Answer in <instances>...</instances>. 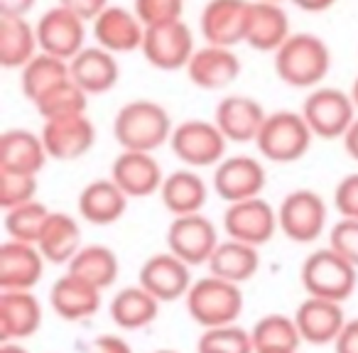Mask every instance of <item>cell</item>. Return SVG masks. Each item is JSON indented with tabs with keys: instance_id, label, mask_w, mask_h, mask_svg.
Segmentation results:
<instances>
[{
	"instance_id": "1",
	"label": "cell",
	"mask_w": 358,
	"mask_h": 353,
	"mask_svg": "<svg viewBox=\"0 0 358 353\" xmlns=\"http://www.w3.org/2000/svg\"><path fill=\"white\" fill-rule=\"evenodd\" d=\"M331 69V50L319 35L292 32L275 52V74L292 89H317Z\"/></svg>"
},
{
	"instance_id": "2",
	"label": "cell",
	"mask_w": 358,
	"mask_h": 353,
	"mask_svg": "<svg viewBox=\"0 0 358 353\" xmlns=\"http://www.w3.org/2000/svg\"><path fill=\"white\" fill-rule=\"evenodd\" d=\"M172 118L157 101L135 99L120 106L113 118V138L123 150L155 152L172 138Z\"/></svg>"
},
{
	"instance_id": "3",
	"label": "cell",
	"mask_w": 358,
	"mask_h": 353,
	"mask_svg": "<svg viewBox=\"0 0 358 353\" xmlns=\"http://www.w3.org/2000/svg\"><path fill=\"white\" fill-rule=\"evenodd\" d=\"M299 278L309 297L346 302L358 284V268L348 263L343 255H338L331 245H327L304 258Z\"/></svg>"
},
{
	"instance_id": "4",
	"label": "cell",
	"mask_w": 358,
	"mask_h": 353,
	"mask_svg": "<svg viewBox=\"0 0 358 353\" xmlns=\"http://www.w3.org/2000/svg\"><path fill=\"white\" fill-rule=\"evenodd\" d=\"M314 133L304 120L302 110H275L268 113L263 128H260L255 145L260 154L275 164H289L302 159L312 147Z\"/></svg>"
},
{
	"instance_id": "5",
	"label": "cell",
	"mask_w": 358,
	"mask_h": 353,
	"mask_svg": "<svg viewBox=\"0 0 358 353\" xmlns=\"http://www.w3.org/2000/svg\"><path fill=\"white\" fill-rule=\"evenodd\" d=\"M185 299L189 317L204 329L236 324V319L243 312L241 284L229 282L224 278H216L211 273L209 278L196 280Z\"/></svg>"
},
{
	"instance_id": "6",
	"label": "cell",
	"mask_w": 358,
	"mask_h": 353,
	"mask_svg": "<svg viewBox=\"0 0 358 353\" xmlns=\"http://www.w3.org/2000/svg\"><path fill=\"white\" fill-rule=\"evenodd\" d=\"M356 103L351 94L331 86H317L302 103V115L319 140H341L356 120Z\"/></svg>"
},
{
	"instance_id": "7",
	"label": "cell",
	"mask_w": 358,
	"mask_h": 353,
	"mask_svg": "<svg viewBox=\"0 0 358 353\" xmlns=\"http://www.w3.org/2000/svg\"><path fill=\"white\" fill-rule=\"evenodd\" d=\"M226 135L214 120H182L174 125L169 147L187 167H214L226 157Z\"/></svg>"
},
{
	"instance_id": "8",
	"label": "cell",
	"mask_w": 358,
	"mask_h": 353,
	"mask_svg": "<svg viewBox=\"0 0 358 353\" xmlns=\"http://www.w3.org/2000/svg\"><path fill=\"white\" fill-rule=\"evenodd\" d=\"M140 52L150 66L159 71L187 69L192 55L196 52L194 32L185 20H169L145 27V40Z\"/></svg>"
},
{
	"instance_id": "9",
	"label": "cell",
	"mask_w": 358,
	"mask_h": 353,
	"mask_svg": "<svg viewBox=\"0 0 358 353\" xmlns=\"http://www.w3.org/2000/svg\"><path fill=\"white\" fill-rule=\"evenodd\" d=\"M327 201L314 189H294L278 206L280 231L294 243H314L327 229Z\"/></svg>"
},
{
	"instance_id": "10",
	"label": "cell",
	"mask_w": 358,
	"mask_h": 353,
	"mask_svg": "<svg viewBox=\"0 0 358 353\" xmlns=\"http://www.w3.org/2000/svg\"><path fill=\"white\" fill-rule=\"evenodd\" d=\"M224 231L229 238L260 248L273 238L275 231H280L278 211L263 196L234 201L224 211Z\"/></svg>"
},
{
	"instance_id": "11",
	"label": "cell",
	"mask_w": 358,
	"mask_h": 353,
	"mask_svg": "<svg viewBox=\"0 0 358 353\" xmlns=\"http://www.w3.org/2000/svg\"><path fill=\"white\" fill-rule=\"evenodd\" d=\"M253 0H209L201 10L199 30L206 45L236 50L245 42Z\"/></svg>"
},
{
	"instance_id": "12",
	"label": "cell",
	"mask_w": 358,
	"mask_h": 353,
	"mask_svg": "<svg viewBox=\"0 0 358 353\" xmlns=\"http://www.w3.org/2000/svg\"><path fill=\"white\" fill-rule=\"evenodd\" d=\"M219 243L214 221L201 216V211L174 216L167 229V250L189 265H206Z\"/></svg>"
},
{
	"instance_id": "13",
	"label": "cell",
	"mask_w": 358,
	"mask_h": 353,
	"mask_svg": "<svg viewBox=\"0 0 358 353\" xmlns=\"http://www.w3.org/2000/svg\"><path fill=\"white\" fill-rule=\"evenodd\" d=\"M35 27L40 52H47L52 57L69 62L86 47V20L64 6L47 10L35 22Z\"/></svg>"
},
{
	"instance_id": "14",
	"label": "cell",
	"mask_w": 358,
	"mask_h": 353,
	"mask_svg": "<svg viewBox=\"0 0 358 353\" xmlns=\"http://www.w3.org/2000/svg\"><path fill=\"white\" fill-rule=\"evenodd\" d=\"M40 135L45 140L50 159H59V162L84 157L96 143V128L86 113H71L45 120Z\"/></svg>"
},
{
	"instance_id": "15",
	"label": "cell",
	"mask_w": 358,
	"mask_h": 353,
	"mask_svg": "<svg viewBox=\"0 0 358 353\" xmlns=\"http://www.w3.org/2000/svg\"><path fill=\"white\" fill-rule=\"evenodd\" d=\"M265 180H268V174H265L260 159L250 157V154H236V157H224L216 164L214 192L226 204H234V201L253 199V196L263 194Z\"/></svg>"
},
{
	"instance_id": "16",
	"label": "cell",
	"mask_w": 358,
	"mask_h": 353,
	"mask_svg": "<svg viewBox=\"0 0 358 353\" xmlns=\"http://www.w3.org/2000/svg\"><path fill=\"white\" fill-rule=\"evenodd\" d=\"M192 265L167 250V253H155L143 263L138 275V282L148 289L159 302H174V299L187 297L194 280H192Z\"/></svg>"
},
{
	"instance_id": "17",
	"label": "cell",
	"mask_w": 358,
	"mask_h": 353,
	"mask_svg": "<svg viewBox=\"0 0 358 353\" xmlns=\"http://www.w3.org/2000/svg\"><path fill=\"white\" fill-rule=\"evenodd\" d=\"M110 180L130 196V199H145V196L159 194L164 174L152 152L140 150H123L110 164Z\"/></svg>"
},
{
	"instance_id": "18",
	"label": "cell",
	"mask_w": 358,
	"mask_h": 353,
	"mask_svg": "<svg viewBox=\"0 0 358 353\" xmlns=\"http://www.w3.org/2000/svg\"><path fill=\"white\" fill-rule=\"evenodd\" d=\"M94 40L99 47L113 55H128L143 47L145 25L135 10L120 6H108L94 20Z\"/></svg>"
},
{
	"instance_id": "19",
	"label": "cell",
	"mask_w": 358,
	"mask_h": 353,
	"mask_svg": "<svg viewBox=\"0 0 358 353\" xmlns=\"http://www.w3.org/2000/svg\"><path fill=\"white\" fill-rule=\"evenodd\" d=\"M241 74V59L231 47L204 45L192 55L187 76L204 91H221L231 86Z\"/></svg>"
},
{
	"instance_id": "20",
	"label": "cell",
	"mask_w": 358,
	"mask_h": 353,
	"mask_svg": "<svg viewBox=\"0 0 358 353\" xmlns=\"http://www.w3.org/2000/svg\"><path fill=\"white\" fill-rule=\"evenodd\" d=\"M45 263L35 243L6 240L0 245V289H32L45 275Z\"/></svg>"
},
{
	"instance_id": "21",
	"label": "cell",
	"mask_w": 358,
	"mask_h": 353,
	"mask_svg": "<svg viewBox=\"0 0 358 353\" xmlns=\"http://www.w3.org/2000/svg\"><path fill=\"white\" fill-rule=\"evenodd\" d=\"M294 322L302 333V341L314 343V346H327L334 343L346 326L341 302L324 297H307L294 312Z\"/></svg>"
},
{
	"instance_id": "22",
	"label": "cell",
	"mask_w": 358,
	"mask_h": 353,
	"mask_svg": "<svg viewBox=\"0 0 358 353\" xmlns=\"http://www.w3.org/2000/svg\"><path fill=\"white\" fill-rule=\"evenodd\" d=\"M265 118V108L250 96H226L214 110V123L229 143H255Z\"/></svg>"
},
{
	"instance_id": "23",
	"label": "cell",
	"mask_w": 358,
	"mask_h": 353,
	"mask_svg": "<svg viewBox=\"0 0 358 353\" xmlns=\"http://www.w3.org/2000/svg\"><path fill=\"white\" fill-rule=\"evenodd\" d=\"M42 326V304L32 289H3L0 294V341H20Z\"/></svg>"
},
{
	"instance_id": "24",
	"label": "cell",
	"mask_w": 358,
	"mask_h": 353,
	"mask_svg": "<svg viewBox=\"0 0 358 353\" xmlns=\"http://www.w3.org/2000/svg\"><path fill=\"white\" fill-rule=\"evenodd\" d=\"M71 79L89 96L108 94L120 81V64L113 52L103 47H84L74 59H69Z\"/></svg>"
},
{
	"instance_id": "25",
	"label": "cell",
	"mask_w": 358,
	"mask_h": 353,
	"mask_svg": "<svg viewBox=\"0 0 358 353\" xmlns=\"http://www.w3.org/2000/svg\"><path fill=\"white\" fill-rule=\"evenodd\" d=\"M50 304L55 314L64 322H84L94 317L101 307V289L84 282L76 275L66 273L55 280L50 289Z\"/></svg>"
},
{
	"instance_id": "26",
	"label": "cell",
	"mask_w": 358,
	"mask_h": 353,
	"mask_svg": "<svg viewBox=\"0 0 358 353\" xmlns=\"http://www.w3.org/2000/svg\"><path fill=\"white\" fill-rule=\"evenodd\" d=\"M50 152L45 147L42 135L25 128L6 130L0 138V169L6 172L40 174L45 169Z\"/></svg>"
},
{
	"instance_id": "27",
	"label": "cell",
	"mask_w": 358,
	"mask_h": 353,
	"mask_svg": "<svg viewBox=\"0 0 358 353\" xmlns=\"http://www.w3.org/2000/svg\"><path fill=\"white\" fill-rule=\"evenodd\" d=\"M292 35L289 30V17L285 13L282 3H265L253 0L250 6L248 32H245V45L258 52H278L285 40Z\"/></svg>"
},
{
	"instance_id": "28",
	"label": "cell",
	"mask_w": 358,
	"mask_h": 353,
	"mask_svg": "<svg viewBox=\"0 0 358 353\" xmlns=\"http://www.w3.org/2000/svg\"><path fill=\"white\" fill-rule=\"evenodd\" d=\"M130 196L113 180H96L79 194V216L94 226H110L123 219Z\"/></svg>"
},
{
	"instance_id": "29",
	"label": "cell",
	"mask_w": 358,
	"mask_h": 353,
	"mask_svg": "<svg viewBox=\"0 0 358 353\" xmlns=\"http://www.w3.org/2000/svg\"><path fill=\"white\" fill-rule=\"evenodd\" d=\"M206 196H209L206 182L194 169H174L164 174V182L159 187V199L172 216L199 214L206 204Z\"/></svg>"
},
{
	"instance_id": "30",
	"label": "cell",
	"mask_w": 358,
	"mask_h": 353,
	"mask_svg": "<svg viewBox=\"0 0 358 353\" xmlns=\"http://www.w3.org/2000/svg\"><path fill=\"white\" fill-rule=\"evenodd\" d=\"M206 265H209V273L216 275V278L243 284L260 270V255L255 245L229 238L216 245Z\"/></svg>"
},
{
	"instance_id": "31",
	"label": "cell",
	"mask_w": 358,
	"mask_h": 353,
	"mask_svg": "<svg viewBox=\"0 0 358 353\" xmlns=\"http://www.w3.org/2000/svg\"><path fill=\"white\" fill-rule=\"evenodd\" d=\"M69 79H71L69 62L47 55V52H37V55L20 69L22 94H25V99L30 101L32 106Z\"/></svg>"
},
{
	"instance_id": "32",
	"label": "cell",
	"mask_w": 358,
	"mask_h": 353,
	"mask_svg": "<svg viewBox=\"0 0 358 353\" xmlns=\"http://www.w3.org/2000/svg\"><path fill=\"white\" fill-rule=\"evenodd\" d=\"M159 299L150 294L143 284H130L123 287L118 294L110 299V319L125 331H135V329H145L157 319L159 314Z\"/></svg>"
},
{
	"instance_id": "33",
	"label": "cell",
	"mask_w": 358,
	"mask_h": 353,
	"mask_svg": "<svg viewBox=\"0 0 358 353\" xmlns=\"http://www.w3.org/2000/svg\"><path fill=\"white\" fill-rule=\"evenodd\" d=\"M37 248L42 250L47 263L69 265V260L81 250L79 221L69 214H62V211H52Z\"/></svg>"
},
{
	"instance_id": "34",
	"label": "cell",
	"mask_w": 358,
	"mask_h": 353,
	"mask_svg": "<svg viewBox=\"0 0 358 353\" xmlns=\"http://www.w3.org/2000/svg\"><path fill=\"white\" fill-rule=\"evenodd\" d=\"M37 52V27L27 17H0V64L6 69H22Z\"/></svg>"
},
{
	"instance_id": "35",
	"label": "cell",
	"mask_w": 358,
	"mask_h": 353,
	"mask_svg": "<svg viewBox=\"0 0 358 353\" xmlns=\"http://www.w3.org/2000/svg\"><path fill=\"white\" fill-rule=\"evenodd\" d=\"M66 273L76 275V278H81L84 282L94 284L103 292V289L113 287V282L118 280L120 263L118 255L108 245H81V250L66 265Z\"/></svg>"
},
{
	"instance_id": "36",
	"label": "cell",
	"mask_w": 358,
	"mask_h": 353,
	"mask_svg": "<svg viewBox=\"0 0 358 353\" xmlns=\"http://www.w3.org/2000/svg\"><path fill=\"white\" fill-rule=\"evenodd\" d=\"M250 336L255 351H297L302 343L297 322L287 314H268L258 319L250 329Z\"/></svg>"
},
{
	"instance_id": "37",
	"label": "cell",
	"mask_w": 358,
	"mask_h": 353,
	"mask_svg": "<svg viewBox=\"0 0 358 353\" xmlns=\"http://www.w3.org/2000/svg\"><path fill=\"white\" fill-rule=\"evenodd\" d=\"M52 211L42 204L40 199L25 201L20 206H13L6 211V231L13 240H22V243H40V236L47 226Z\"/></svg>"
},
{
	"instance_id": "38",
	"label": "cell",
	"mask_w": 358,
	"mask_h": 353,
	"mask_svg": "<svg viewBox=\"0 0 358 353\" xmlns=\"http://www.w3.org/2000/svg\"><path fill=\"white\" fill-rule=\"evenodd\" d=\"M35 108L45 120L59 118V115H71V113H86V108H89V94L74 79H69L62 86H57L55 91H50L42 101H37Z\"/></svg>"
},
{
	"instance_id": "39",
	"label": "cell",
	"mask_w": 358,
	"mask_h": 353,
	"mask_svg": "<svg viewBox=\"0 0 358 353\" xmlns=\"http://www.w3.org/2000/svg\"><path fill=\"white\" fill-rule=\"evenodd\" d=\"M196 353H255L253 336L236 324L204 329L196 341Z\"/></svg>"
},
{
	"instance_id": "40",
	"label": "cell",
	"mask_w": 358,
	"mask_h": 353,
	"mask_svg": "<svg viewBox=\"0 0 358 353\" xmlns=\"http://www.w3.org/2000/svg\"><path fill=\"white\" fill-rule=\"evenodd\" d=\"M37 187H40L37 174L0 169V206H3V211L37 199Z\"/></svg>"
},
{
	"instance_id": "41",
	"label": "cell",
	"mask_w": 358,
	"mask_h": 353,
	"mask_svg": "<svg viewBox=\"0 0 358 353\" xmlns=\"http://www.w3.org/2000/svg\"><path fill=\"white\" fill-rule=\"evenodd\" d=\"M133 10L143 20V25L150 27L159 22L182 20L185 0H133Z\"/></svg>"
},
{
	"instance_id": "42",
	"label": "cell",
	"mask_w": 358,
	"mask_h": 353,
	"mask_svg": "<svg viewBox=\"0 0 358 353\" xmlns=\"http://www.w3.org/2000/svg\"><path fill=\"white\" fill-rule=\"evenodd\" d=\"M329 245L358 268V219H338L329 231Z\"/></svg>"
},
{
	"instance_id": "43",
	"label": "cell",
	"mask_w": 358,
	"mask_h": 353,
	"mask_svg": "<svg viewBox=\"0 0 358 353\" xmlns=\"http://www.w3.org/2000/svg\"><path fill=\"white\" fill-rule=\"evenodd\" d=\"M334 209L341 219H358V172L346 174L334 189Z\"/></svg>"
},
{
	"instance_id": "44",
	"label": "cell",
	"mask_w": 358,
	"mask_h": 353,
	"mask_svg": "<svg viewBox=\"0 0 358 353\" xmlns=\"http://www.w3.org/2000/svg\"><path fill=\"white\" fill-rule=\"evenodd\" d=\"M59 6L69 8L71 13H76L79 17H84L86 22H94L101 13L108 8V0H59Z\"/></svg>"
},
{
	"instance_id": "45",
	"label": "cell",
	"mask_w": 358,
	"mask_h": 353,
	"mask_svg": "<svg viewBox=\"0 0 358 353\" xmlns=\"http://www.w3.org/2000/svg\"><path fill=\"white\" fill-rule=\"evenodd\" d=\"M86 353H133V348H130V343L123 336L106 333V336H96L86 346Z\"/></svg>"
},
{
	"instance_id": "46",
	"label": "cell",
	"mask_w": 358,
	"mask_h": 353,
	"mask_svg": "<svg viewBox=\"0 0 358 353\" xmlns=\"http://www.w3.org/2000/svg\"><path fill=\"white\" fill-rule=\"evenodd\" d=\"M334 351L336 353H358V319L346 322V326L341 329L338 338L334 341Z\"/></svg>"
},
{
	"instance_id": "47",
	"label": "cell",
	"mask_w": 358,
	"mask_h": 353,
	"mask_svg": "<svg viewBox=\"0 0 358 353\" xmlns=\"http://www.w3.org/2000/svg\"><path fill=\"white\" fill-rule=\"evenodd\" d=\"M35 0H0V17H27Z\"/></svg>"
},
{
	"instance_id": "48",
	"label": "cell",
	"mask_w": 358,
	"mask_h": 353,
	"mask_svg": "<svg viewBox=\"0 0 358 353\" xmlns=\"http://www.w3.org/2000/svg\"><path fill=\"white\" fill-rule=\"evenodd\" d=\"M341 140H343V150L348 152V157L358 162V115H356V120H353L351 128L346 130V135H343Z\"/></svg>"
},
{
	"instance_id": "49",
	"label": "cell",
	"mask_w": 358,
	"mask_h": 353,
	"mask_svg": "<svg viewBox=\"0 0 358 353\" xmlns=\"http://www.w3.org/2000/svg\"><path fill=\"white\" fill-rule=\"evenodd\" d=\"M289 3H294L304 13H324L336 6V0H289Z\"/></svg>"
},
{
	"instance_id": "50",
	"label": "cell",
	"mask_w": 358,
	"mask_h": 353,
	"mask_svg": "<svg viewBox=\"0 0 358 353\" xmlns=\"http://www.w3.org/2000/svg\"><path fill=\"white\" fill-rule=\"evenodd\" d=\"M0 353H30V351L22 348L20 343H15V341H6L3 346H0Z\"/></svg>"
},
{
	"instance_id": "51",
	"label": "cell",
	"mask_w": 358,
	"mask_h": 353,
	"mask_svg": "<svg viewBox=\"0 0 358 353\" xmlns=\"http://www.w3.org/2000/svg\"><path fill=\"white\" fill-rule=\"evenodd\" d=\"M348 94H351L353 103H356V108H358V76L353 79V86H351V91H348Z\"/></svg>"
},
{
	"instance_id": "52",
	"label": "cell",
	"mask_w": 358,
	"mask_h": 353,
	"mask_svg": "<svg viewBox=\"0 0 358 353\" xmlns=\"http://www.w3.org/2000/svg\"><path fill=\"white\" fill-rule=\"evenodd\" d=\"M255 353H297V351H255Z\"/></svg>"
},
{
	"instance_id": "53",
	"label": "cell",
	"mask_w": 358,
	"mask_h": 353,
	"mask_svg": "<svg viewBox=\"0 0 358 353\" xmlns=\"http://www.w3.org/2000/svg\"><path fill=\"white\" fill-rule=\"evenodd\" d=\"M152 353H177V351H169V348H162V351H152Z\"/></svg>"
},
{
	"instance_id": "54",
	"label": "cell",
	"mask_w": 358,
	"mask_h": 353,
	"mask_svg": "<svg viewBox=\"0 0 358 353\" xmlns=\"http://www.w3.org/2000/svg\"><path fill=\"white\" fill-rule=\"evenodd\" d=\"M265 3H282V0H265Z\"/></svg>"
}]
</instances>
